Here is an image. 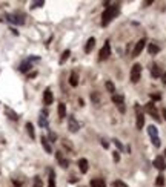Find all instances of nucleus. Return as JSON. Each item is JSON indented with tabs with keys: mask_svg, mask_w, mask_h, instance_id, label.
I'll return each mask as SVG.
<instances>
[{
	"mask_svg": "<svg viewBox=\"0 0 166 187\" xmlns=\"http://www.w3.org/2000/svg\"><path fill=\"white\" fill-rule=\"evenodd\" d=\"M118 9H120L118 3L106 6V9L103 11V14H101V26H108L111 22H112V19H115V15L118 14Z\"/></svg>",
	"mask_w": 166,
	"mask_h": 187,
	"instance_id": "nucleus-1",
	"label": "nucleus"
},
{
	"mask_svg": "<svg viewBox=\"0 0 166 187\" xmlns=\"http://www.w3.org/2000/svg\"><path fill=\"white\" fill-rule=\"evenodd\" d=\"M134 109H135V117H137L135 126H137V129H143V126H145V115H143L142 106L140 104H134Z\"/></svg>",
	"mask_w": 166,
	"mask_h": 187,
	"instance_id": "nucleus-2",
	"label": "nucleus"
},
{
	"mask_svg": "<svg viewBox=\"0 0 166 187\" xmlns=\"http://www.w3.org/2000/svg\"><path fill=\"white\" fill-rule=\"evenodd\" d=\"M6 20L9 23H14V25H23L25 23V15L23 14H18V12H15V14H8L6 15Z\"/></svg>",
	"mask_w": 166,
	"mask_h": 187,
	"instance_id": "nucleus-3",
	"label": "nucleus"
},
{
	"mask_svg": "<svg viewBox=\"0 0 166 187\" xmlns=\"http://www.w3.org/2000/svg\"><path fill=\"white\" fill-rule=\"evenodd\" d=\"M140 75H142V65L135 63V65L131 68V81H132V83H138Z\"/></svg>",
	"mask_w": 166,
	"mask_h": 187,
	"instance_id": "nucleus-4",
	"label": "nucleus"
},
{
	"mask_svg": "<svg viewBox=\"0 0 166 187\" xmlns=\"http://www.w3.org/2000/svg\"><path fill=\"white\" fill-rule=\"evenodd\" d=\"M145 111L151 115V117L155 120V121H160V117H159V112H157V108H155V104L154 101H149V103H146L145 106Z\"/></svg>",
	"mask_w": 166,
	"mask_h": 187,
	"instance_id": "nucleus-5",
	"label": "nucleus"
},
{
	"mask_svg": "<svg viewBox=\"0 0 166 187\" xmlns=\"http://www.w3.org/2000/svg\"><path fill=\"white\" fill-rule=\"evenodd\" d=\"M112 103L118 108V111L122 112V114H125L126 112V108H125V98H123V95H117V94H114L112 95Z\"/></svg>",
	"mask_w": 166,
	"mask_h": 187,
	"instance_id": "nucleus-6",
	"label": "nucleus"
},
{
	"mask_svg": "<svg viewBox=\"0 0 166 187\" xmlns=\"http://www.w3.org/2000/svg\"><path fill=\"white\" fill-rule=\"evenodd\" d=\"M109 55H111V44L106 41V43L103 44V48H101L100 52H98V60H100V61H105V60L109 58Z\"/></svg>",
	"mask_w": 166,
	"mask_h": 187,
	"instance_id": "nucleus-7",
	"label": "nucleus"
},
{
	"mask_svg": "<svg viewBox=\"0 0 166 187\" xmlns=\"http://www.w3.org/2000/svg\"><path fill=\"white\" fill-rule=\"evenodd\" d=\"M145 46H146V40H145V39L138 40V41H137V44H135V48L132 49V57L140 55V54H142V51L145 49Z\"/></svg>",
	"mask_w": 166,
	"mask_h": 187,
	"instance_id": "nucleus-8",
	"label": "nucleus"
},
{
	"mask_svg": "<svg viewBox=\"0 0 166 187\" xmlns=\"http://www.w3.org/2000/svg\"><path fill=\"white\" fill-rule=\"evenodd\" d=\"M52 101H54V95L51 92V89L49 87L45 89V92H43V104L45 106H49V104H52Z\"/></svg>",
	"mask_w": 166,
	"mask_h": 187,
	"instance_id": "nucleus-9",
	"label": "nucleus"
},
{
	"mask_svg": "<svg viewBox=\"0 0 166 187\" xmlns=\"http://www.w3.org/2000/svg\"><path fill=\"white\" fill-rule=\"evenodd\" d=\"M68 129L72 132V133H76V132H79V129H80V124H79V121L74 118V117H69V120H68Z\"/></svg>",
	"mask_w": 166,
	"mask_h": 187,
	"instance_id": "nucleus-10",
	"label": "nucleus"
},
{
	"mask_svg": "<svg viewBox=\"0 0 166 187\" xmlns=\"http://www.w3.org/2000/svg\"><path fill=\"white\" fill-rule=\"evenodd\" d=\"M154 167L155 169H159V170H165L166 169V163H165V158L163 156H155V159H154Z\"/></svg>",
	"mask_w": 166,
	"mask_h": 187,
	"instance_id": "nucleus-11",
	"label": "nucleus"
},
{
	"mask_svg": "<svg viewBox=\"0 0 166 187\" xmlns=\"http://www.w3.org/2000/svg\"><path fill=\"white\" fill-rule=\"evenodd\" d=\"M39 124L40 127H48V111H42L40 112V117H39Z\"/></svg>",
	"mask_w": 166,
	"mask_h": 187,
	"instance_id": "nucleus-12",
	"label": "nucleus"
},
{
	"mask_svg": "<svg viewBox=\"0 0 166 187\" xmlns=\"http://www.w3.org/2000/svg\"><path fill=\"white\" fill-rule=\"evenodd\" d=\"M5 114H6V117L9 120H12V121H17L18 120V114L15 111H12L11 108H8V106H5Z\"/></svg>",
	"mask_w": 166,
	"mask_h": 187,
	"instance_id": "nucleus-13",
	"label": "nucleus"
},
{
	"mask_svg": "<svg viewBox=\"0 0 166 187\" xmlns=\"http://www.w3.org/2000/svg\"><path fill=\"white\" fill-rule=\"evenodd\" d=\"M40 141H42V146H43V149L46 150V154H52V146H51V143H49V140L43 135V137L40 138Z\"/></svg>",
	"mask_w": 166,
	"mask_h": 187,
	"instance_id": "nucleus-14",
	"label": "nucleus"
},
{
	"mask_svg": "<svg viewBox=\"0 0 166 187\" xmlns=\"http://www.w3.org/2000/svg\"><path fill=\"white\" fill-rule=\"evenodd\" d=\"M77 164H79V169H80L82 173H86V172H88L89 166H88V159H86V158H80Z\"/></svg>",
	"mask_w": 166,
	"mask_h": 187,
	"instance_id": "nucleus-15",
	"label": "nucleus"
},
{
	"mask_svg": "<svg viewBox=\"0 0 166 187\" xmlns=\"http://www.w3.org/2000/svg\"><path fill=\"white\" fill-rule=\"evenodd\" d=\"M55 158H57V161L60 163V166H62L63 169H66V167L69 166V161H68V159H66V158H63L62 152H57V154H55Z\"/></svg>",
	"mask_w": 166,
	"mask_h": 187,
	"instance_id": "nucleus-16",
	"label": "nucleus"
},
{
	"mask_svg": "<svg viewBox=\"0 0 166 187\" xmlns=\"http://www.w3.org/2000/svg\"><path fill=\"white\" fill-rule=\"evenodd\" d=\"M94 46H95V39L94 37H91L88 41H86V44H85V52L86 54H89V52H92V49H94Z\"/></svg>",
	"mask_w": 166,
	"mask_h": 187,
	"instance_id": "nucleus-17",
	"label": "nucleus"
},
{
	"mask_svg": "<svg viewBox=\"0 0 166 187\" xmlns=\"http://www.w3.org/2000/svg\"><path fill=\"white\" fill-rule=\"evenodd\" d=\"M91 187H106V183L103 178H94L91 180Z\"/></svg>",
	"mask_w": 166,
	"mask_h": 187,
	"instance_id": "nucleus-18",
	"label": "nucleus"
},
{
	"mask_svg": "<svg viewBox=\"0 0 166 187\" xmlns=\"http://www.w3.org/2000/svg\"><path fill=\"white\" fill-rule=\"evenodd\" d=\"M31 68H32L31 61H28V60H26V61H23V63H22L20 66H18V71H20V72H23V74H26Z\"/></svg>",
	"mask_w": 166,
	"mask_h": 187,
	"instance_id": "nucleus-19",
	"label": "nucleus"
},
{
	"mask_svg": "<svg viewBox=\"0 0 166 187\" xmlns=\"http://www.w3.org/2000/svg\"><path fill=\"white\" fill-rule=\"evenodd\" d=\"M69 84L72 87H76L79 84V74L77 72H71V75H69Z\"/></svg>",
	"mask_w": 166,
	"mask_h": 187,
	"instance_id": "nucleus-20",
	"label": "nucleus"
},
{
	"mask_svg": "<svg viewBox=\"0 0 166 187\" xmlns=\"http://www.w3.org/2000/svg\"><path fill=\"white\" fill-rule=\"evenodd\" d=\"M148 51H149L151 55H155V54H159V52H160V48L157 46L155 43H149V44H148Z\"/></svg>",
	"mask_w": 166,
	"mask_h": 187,
	"instance_id": "nucleus-21",
	"label": "nucleus"
},
{
	"mask_svg": "<svg viewBox=\"0 0 166 187\" xmlns=\"http://www.w3.org/2000/svg\"><path fill=\"white\" fill-rule=\"evenodd\" d=\"M151 75L154 78H159L162 75V69L159 68V65H152V68H151Z\"/></svg>",
	"mask_w": 166,
	"mask_h": 187,
	"instance_id": "nucleus-22",
	"label": "nucleus"
},
{
	"mask_svg": "<svg viewBox=\"0 0 166 187\" xmlns=\"http://www.w3.org/2000/svg\"><path fill=\"white\" fill-rule=\"evenodd\" d=\"M148 133H149L151 140H155V138H159V130L155 129V126H148Z\"/></svg>",
	"mask_w": 166,
	"mask_h": 187,
	"instance_id": "nucleus-23",
	"label": "nucleus"
},
{
	"mask_svg": "<svg viewBox=\"0 0 166 187\" xmlns=\"http://www.w3.org/2000/svg\"><path fill=\"white\" fill-rule=\"evenodd\" d=\"M26 132H28V135H29V138H35V132H34V126H32V123L28 121L26 123Z\"/></svg>",
	"mask_w": 166,
	"mask_h": 187,
	"instance_id": "nucleus-24",
	"label": "nucleus"
},
{
	"mask_svg": "<svg viewBox=\"0 0 166 187\" xmlns=\"http://www.w3.org/2000/svg\"><path fill=\"white\" fill-rule=\"evenodd\" d=\"M105 86H106V91L109 92V94H115V86H114V83L111 81V80H106V83H105Z\"/></svg>",
	"mask_w": 166,
	"mask_h": 187,
	"instance_id": "nucleus-25",
	"label": "nucleus"
},
{
	"mask_svg": "<svg viewBox=\"0 0 166 187\" xmlns=\"http://www.w3.org/2000/svg\"><path fill=\"white\" fill-rule=\"evenodd\" d=\"M65 117H66V106L60 103L59 104V118H65Z\"/></svg>",
	"mask_w": 166,
	"mask_h": 187,
	"instance_id": "nucleus-26",
	"label": "nucleus"
},
{
	"mask_svg": "<svg viewBox=\"0 0 166 187\" xmlns=\"http://www.w3.org/2000/svg\"><path fill=\"white\" fill-rule=\"evenodd\" d=\"M69 55H71V51H69V49L63 51V54H62V57H60V60H59V63H60V65H63L65 61H66V60L69 58Z\"/></svg>",
	"mask_w": 166,
	"mask_h": 187,
	"instance_id": "nucleus-27",
	"label": "nucleus"
},
{
	"mask_svg": "<svg viewBox=\"0 0 166 187\" xmlns=\"http://www.w3.org/2000/svg\"><path fill=\"white\" fill-rule=\"evenodd\" d=\"M48 187H55V173H54V170H49V180H48Z\"/></svg>",
	"mask_w": 166,
	"mask_h": 187,
	"instance_id": "nucleus-28",
	"label": "nucleus"
},
{
	"mask_svg": "<svg viewBox=\"0 0 166 187\" xmlns=\"http://www.w3.org/2000/svg\"><path fill=\"white\" fill-rule=\"evenodd\" d=\"M32 187H43V181L40 176H34L32 180Z\"/></svg>",
	"mask_w": 166,
	"mask_h": 187,
	"instance_id": "nucleus-29",
	"label": "nucleus"
},
{
	"mask_svg": "<svg viewBox=\"0 0 166 187\" xmlns=\"http://www.w3.org/2000/svg\"><path fill=\"white\" fill-rule=\"evenodd\" d=\"M155 184L159 186V187H162V186L165 184V176H163V175H159V176H157V180H155Z\"/></svg>",
	"mask_w": 166,
	"mask_h": 187,
	"instance_id": "nucleus-30",
	"label": "nucleus"
},
{
	"mask_svg": "<svg viewBox=\"0 0 166 187\" xmlns=\"http://www.w3.org/2000/svg\"><path fill=\"white\" fill-rule=\"evenodd\" d=\"M111 187H128L123 181H120V180H117V181H114L112 183V186H111Z\"/></svg>",
	"mask_w": 166,
	"mask_h": 187,
	"instance_id": "nucleus-31",
	"label": "nucleus"
},
{
	"mask_svg": "<svg viewBox=\"0 0 166 187\" xmlns=\"http://www.w3.org/2000/svg\"><path fill=\"white\" fill-rule=\"evenodd\" d=\"M43 5H45L43 0H40V2H32V3H31V8H32V9H35V8H40V6H43Z\"/></svg>",
	"mask_w": 166,
	"mask_h": 187,
	"instance_id": "nucleus-32",
	"label": "nucleus"
},
{
	"mask_svg": "<svg viewBox=\"0 0 166 187\" xmlns=\"http://www.w3.org/2000/svg\"><path fill=\"white\" fill-rule=\"evenodd\" d=\"M91 100H92V101H94V103L97 104V103H98V100H100V98H98V94H97V92L91 94Z\"/></svg>",
	"mask_w": 166,
	"mask_h": 187,
	"instance_id": "nucleus-33",
	"label": "nucleus"
},
{
	"mask_svg": "<svg viewBox=\"0 0 166 187\" xmlns=\"http://www.w3.org/2000/svg\"><path fill=\"white\" fill-rule=\"evenodd\" d=\"M112 141H114V144L117 146V149H118V150H123V144H122V143H120V141H118V140H112Z\"/></svg>",
	"mask_w": 166,
	"mask_h": 187,
	"instance_id": "nucleus-34",
	"label": "nucleus"
},
{
	"mask_svg": "<svg viewBox=\"0 0 166 187\" xmlns=\"http://www.w3.org/2000/svg\"><path fill=\"white\" fill-rule=\"evenodd\" d=\"M151 98L155 100V101H159V100H162V95L160 94H151Z\"/></svg>",
	"mask_w": 166,
	"mask_h": 187,
	"instance_id": "nucleus-35",
	"label": "nucleus"
},
{
	"mask_svg": "<svg viewBox=\"0 0 166 187\" xmlns=\"http://www.w3.org/2000/svg\"><path fill=\"white\" fill-rule=\"evenodd\" d=\"M49 140H51V141H52V143H54V141H55V140H57V135H55V133H54V132H49Z\"/></svg>",
	"mask_w": 166,
	"mask_h": 187,
	"instance_id": "nucleus-36",
	"label": "nucleus"
},
{
	"mask_svg": "<svg viewBox=\"0 0 166 187\" xmlns=\"http://www.w3.org/2000/svg\"><path fill=\"white\" fill-rule=\"evenodd\" d=\"M112 156H114V161L118 163V159H120V154L118 152H112Z\"/></svg>",
	"mask_w": 166,
	"mask_h": 187,
	"instance_id": "nucleus-37",
	"label": "nucleus"
},
{
	"mask_svg": "<svg viewBox=\"0 0 166 187\" xmlns=\"http://www.w3.org/2000/svg\"><path fill=\"white\" fill-rule=\"evenodd\" d=\"M162 81H163V84H166V72L162 74Z\"/></svg>",
	"mask_w": 166,
	"mask_h": 187,
	"instance_id": "nucleus-38",
	"label": "nucleus"
},
{
	"mask_svg": "<svg viewBox=\"0 0 166 187\" xmlns=\"http://www.w3.org/2000/svg\"><path fill=\"white\" fill-rule=\"evenodd\" d=\"M101 146L108 149V147H109V143H108V141H105V140H103V141H101Z\"/></svg>",
	"mask_w": 166,
	"mask_h": 187,
	"instance_id": "nucleus-39",
	"label": "nucleus"
},
{
	"mask_svg": "<svg viewBox=\"0 0 166 187\" xmlns=\"http://www.w3.org/2000/svg\"><path fill=\"white\" fill-rule=\"evenodd\" d=\"M77 181H79V178H74V176L69 180V183H77Z\"/></svg>",
	"mask_w": 166,
	"mask_h": 187,
	"instance_id": "nucleus-40",
	"label": "nucleus"
},
{
	"mask_svg": "<svg viewBox=\"0 0 166 187\" xmlns=\"http://www.w3.org/2000/svg\"><path fill=\"white\" fill-rule=\"evenodd\" d=\"M37 75V72H32V74H29V75H28V78H34Z\"/></svg>",
	"mask_w": 166,
	"mask_h": 187,
	"instance_id": "nucleus-41",
	"label": "nucleus"
},
{
	"mask_svg": "<svg viewBox=\"0 0 166 187\" xmlns=\"http://www.w3.org/2000/svg\"><path fill=\"white\" fill-rule=\"evenodd\" d=\"M151 3H152V0H148V2H145L143 5H145V6H148V5H151Z\"/></svg>",
	"mask_w": 166,
	"mask_h": 187,
	"instance_id": "nucleus-42",
	"label": "nucleus"
},
{
	"mask_svg": "<svg viewBox=\"0 0 166 187\" xmlns=\"http://www.w3.org/2000/svg\"><path fill=\"white\" fill-rule=\"evenodd\" d=\"M162 114H163V117H165V120H166V109H163V111H162Z\"/></svg>",
	"mask_w": 166,
	"mask_h": 187,
	"instance_id": "nucleus-43",
	"label": "nucleus"
},
{
	"mask_svg": "<svg viewBox=\"0 0 166 187\" xmlns=\"http://www.w3.org/2000/svg\"><path fill=\"white\" fill-rule=\"evenodd\" d=\"M165 156H166V150H165Z\"/></svg>",
	"mask_w": 166,
	"mask_h": 187,
	"instance_id": "nucleus-44",
	"label": "nucleus"
}]
</instances>
